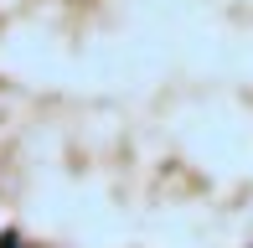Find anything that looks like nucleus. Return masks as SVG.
<instances>
[{"mask_svg":"<svg viewBox=\"0 0 253 248\" xmlns=\"http://www.w3.org/2000/svg\"><path fill=\"white\" fill-rule=\"evenodd\" d=\"M0 248H21V233H0Z\"/></svg>","mask_w":253,"mask_h":248,"instance_id":"1","label":"nucleus"}]
</instances>
